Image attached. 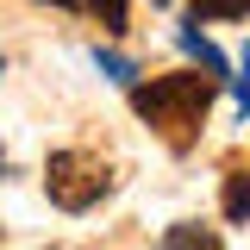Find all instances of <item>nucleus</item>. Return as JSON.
Returning <instances> with one entry per match:
<instances>
[{
    "label": "nucleus",
    "instance_id": "1",
    "mask_svg": "<svg viewBox=\"0 0 250 250\" xmlns=\"http://www.w3.org/2000/svg\"><path fill=\"white\" fill-rule=\"evenodd\" d=\"M213 94H219V75H188L182 69V75H150V82H138V88H131V106H138V119L150 125L169 150H194L200 125L213 113Z\"/></svg>",
    "mask_w": 250,
    "mask_h": 250
},
{
    "label": "nucleus",
    "instance_id": "2",
    "mask_svg": "<svg viewBox=\"0 0 250 250\" xmlns=\"http://www.w3.org/2000/svg\"><path fill=\"white\" fill-rule=\"evenodd\" d=\"M106 188H113V175H106L100 156H88V150H50V163H44V194L57 200L62 213H88Z\"/></svg>",
    "mask_w": 250,
    "mask_h": 250
},
{
    "label": "nucleus",
    "instance_id": "3",
    "mask_svg": "<svg viewBox=\"0 0 250 250\" xmlns=\"http://www.w3.org/2000/svg\"><path fill=\"white\" fill-rule=\"evenodd\" d=\"M219 213L231 225H250V169H231L225 175V194H219Z\"/></svg>",
    "mask_w": 250,
    "mask_h": 250
},
{
    "label": "nucleus",
    "instance_id": "4",
    "mask_svg": "<svg viewBox=\"0 0 250 250\" xmlns=\"http://www.w3.org/2000/svg\"><path fill=\"white\" fill-rule=\"evenodd\" d=\"M182 50H188L194 62H200L207 75H219V82H225V57H219V50H213V44H207V38H200L194 25H182Z\"/></svg>",
    "mask_w": 250,
    "mask_h": 250
},
{
    "label": "nucleus",
    "instance_id": "5",
    "mask_svg": "<svg viewBox=\"0 0 250 250\" xmlns=\"http://www.w3.org/2000/svg\"><path fill=\"white\" fill-rule=\"evenodd\" d=\"M163 244L169 250H219V231H207V225H169V231H163Z\"/></svg>",
    "mask_w": 250,
    "mask_h": 250
},
{
    "label": "nucleus",
    "instance_id": "6",
    "mask_svg": "<svg viewBox=\"0 0 250 250\" xmlns=\"http://www.w3.org/2000/svg\"><path fill=\"white\" fill-rule=\"evenodd\" d=\"M94 62H100V75H106V82H119V88H138V69H131L119 50H94Z\"/></svg>",
    "mask_w": 250,
    "mask_h": 250
},
{
    "label": "nucleus",
    "instance_id": "7",
    "mask_svg": "<svg viewBox=\"0 0 250 250\" xmlns=\"http://www.w3.org/2000/svg\"><path fill=\"white\" fill-rule=\"evenodd\" d=\"M194 19H250V0H194Z\"/></svg>",
    "mask_w": 250,
    "mask_h": 250
},
{
    "label": "nucleus",
    "instance_id": "8",
    "mask_svg": "<svg viewBox=\"0 0 250 250\" xmlns=\"http://www.w3.org/2000/svg\"><path fill=\"white\" fill-rule=\"evenodd\" d=\"M88 13L100 19V31H125V19H131L125 0H88Z\"/></svg>",
    "mask_w": 250,
    "mask_h": 250
},
{
    "label": "nucleus",
    "instance_id": "9",
    "mask_svg": "<svg viewBox=\"0 0 250 250\" xmlns=\"http://www.w3.org/2000/svg\"><path fill=\"white\" fill-rule=\"evenodd\" d=\"M238 106L250 113V44H244V75H238Z\"/></svg>",
    "mask_w": 250,
    "mask_h": 250
},
{
    "label": "nucleus",
    "instance_id": "10",
    "mask_svg": "<svg viewBox=\"0 0 250 250\" xmlns=\"http://www.w3.org/2000/svg\"><path fill=\"white\" fill-rule=\"evenodd\" d=\"M0 182H6V150H0Z\"/></svg>",
    "mask_w": 250,
    "mask_h": 250
},
{
    "label": "nucleus",
    "instance_id": "11",
    "mask_svg": "<svg viewBox=\"0 0 250 250\" xmlns=\"http://www.w3.org/2000/svg\"><path fill=\"white\" fill-rule=\"evenodd\" d=\"M44 6H75V0H44Z\"/></svg>",
    "mask_w": 250,
    "mask_h": 250
},
{
    "label": "nucleus",
    "instance_id": "12",
    "mask_svg": "<svg viewBox=\"0 0 250 250\" xmlns=\"http://www.w3.org/2000/svg\"><path fill=\"white\" fill-rule=\"evenodd\" d=\"M150 6H169V0H150Z\"/></svg>",
    "mask_w": 250,
    "mask_h": 250
},
{
    "label": "nucleus",
    "instance_id": "13",
    "mask_svg": "<svg viewBox=\"0 0 250 250\" xmlns=\"http://www.w3.org/2000/svg\"><path fill=\"white\" fill-rule=\"evenodd\" d=\"M0 75H6V62H0Z\"/></svg>",
    "mask_w": 250,
    "mask_h": 250
}]
</instances>
